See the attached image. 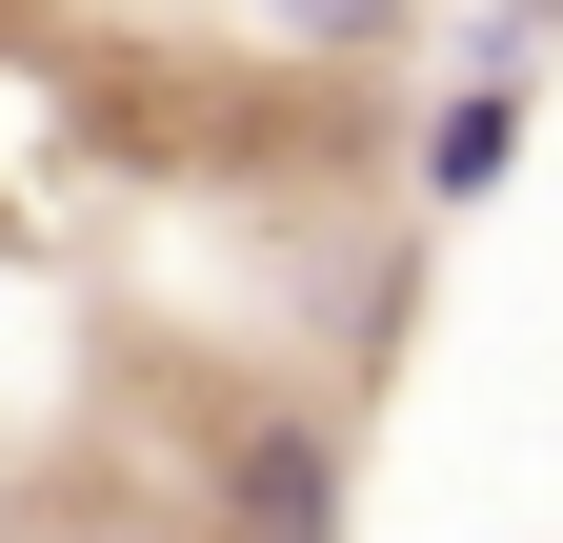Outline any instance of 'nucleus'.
<instances>
[{
	"instance_id": "1",
	"label": "nucleus",
	"mask_w": 563,
	"mask_h": 543,
	"mask_svg": "<svg viewBox=\"0 0 563 543\" xmlns=\"http://www.w3.org/2000/svg\"><path fill=\"white\" fill-rule=\"evenodd\" d=\"M363 523V463H342L322 402H222L201 443V543H342Z\"/></svg>"
},
{
	"instance_id": "2",
	"label": "nucleus",
	"mask_w": 563,
	"mask_h": 543,
	"mask_svg": "<svg viewBox=\"0 0 563 543\" xmlns=\"http://www.w3.org/2000/svg\"><path fill=\"white\" fill-rule=\"evenodd\" d=\"M523 121H543V41H523V21H483V41H463V81L422 101V162H402V181H422V222H483V201H504V162H523Z\"/></svg>"
},
{
	"instance_id": "3",
	"label": "nucleus",
	"mask_w": 563,
	"mask_h": 543,
	"mask_svg": "<svg viewBox=\"0 0 563 543\" xmlns=\"http://www.w3.org/2000/svg\"><path fill=\"white\" fill-rule=\"evenodd\" d=\"M422 21V0H262V41H302V60H383Z\"/></svg>"
},
{
	"instance_id": "4",
	"label": "nucleus",
	"mask_w": 563,
	"mask_h": 543,
	"mask_svg": "<svg viewBox=\"0 0 563 543\" xmlns=\"http://www.w3.org/2000/svg\"><path fill=\"white\" fill-rule=\"evenodd\" d=\"M483 21H523V41H563V0H483Z\"/></svg>"
},
{
	"instance_id": "5",
	"label": "nucleus",
	"mask_w": 563,
	"mask_h": 543,
	"mask_svg": "<svg viewBox=\"0 0 563 543\" xmlns=\"http://www.w3.org/2000/svg\"><path fill=\"white\" fill-rule=\"evenodd\" d=\"M181 543H201V523H181Z\"/></svg>"
}]
</instances>
